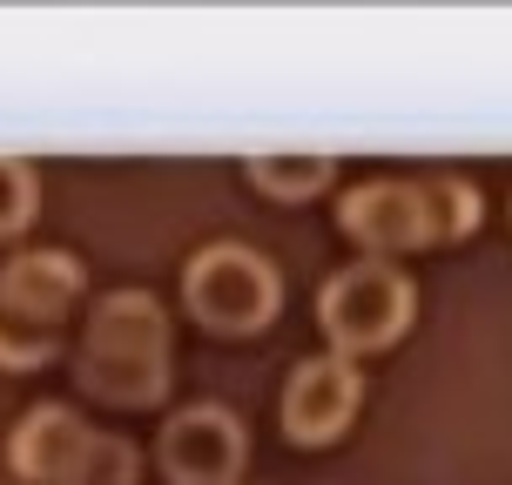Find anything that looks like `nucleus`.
<instances>
[{
  "instance_id": "5",
  "label": "nucleus",
  "mask_w": 512,
  "mask_h": 485,
  "mask_svg": "<svg viewBox=\"0 0 512 485\" xmlns=\"http://www.w3.org/2000/svg\"><path fill=\"white\" fill-rule=\"evenodd\" d=\"M337 230L351 236L371 263H398V256H418L445 243L438 236V203L432 182H405V176H378L358 182L337 196Z\"/></svg>"
},
{
  "instance_id": "2",
  "label": "nucleus",
  "mask_w": 512,
  "mask_h": 485,
  "mask_svg": "<svg viewBox=\"0 0 512 485\" xmlns=\"http://www.w3.org/2000/svg\"><path fill=\"white\" fill-rule=\"evenodd\" d=\"M182 304L209 337H256L277 324L283 310V277L277 263L250 243H209L182 270Z\"/></svg>"
},
{
  "instance_id": "10",
  "label": "nucleus",
  "mask_w": 512,
  "mask_h": 485,
  "mask_svg": "<svg viewBox=\"0 0 512 485\" xmlns=\"http://www.w3.org/2000/svg\"><path fill=\"white\" fill-rule=\"evenodd\" d=\"M432 203H438V236H445V243H465V236H479V223H486V196L459 176H438Z\"/></svg>"
},
{
  "instance_id": "7",
  "label": "nucleus",
  "mask_w": 512,
  "mask_h": 485,
  "mask_svg": "<svg viewBox=\"0 0 512 485\" xmlns=\"http://www.w3.org/2000/svg\"><path fill=\"white\" fill-rule=\"evenodd\" d=\"M364 411V364L337 358H304L283 384V438L290 445H337Z\"/></svg>"
},
{
  "instance_id": "8",
  "label": "nucleus",
  "mask_w": 512,
  "mask_h": 485,
  "mask_svg": "<svg viewBox=\"0 0 512 485\" xmlns=\"http://www.w3.org/2000/svg\"><path fill=\"white\" fill-rule=\"evenodd\" d=\"M88 452H95V432H88L68 405H34L21 425H14V445H7L14 472L34 479V485H81Z\"/></svg>"
},
{
  "instance_id": "12",
  "label": "nucleus",
  "mask_w": 512,
  "mask_h": 485,
  "mask_svg": "<svg viewBox=\"0 0 512 485\" xmlns=\"http://www.w3.org/2000/svg\"><path fill=\"white\" fill-rule=\"evenodd\" d=\"M81 485H135V445L95 432V452H88V472H81Z\"/></svg>"
},
{
  "instance_id": "6",
  "label": "nucleus",
  "mask_w": 512,
  "mask_h": 485,
  "mask_svg": "<svg viewBox=\"0 0 512 485\" xmlns=\"http://www.w3.org/2000/svg\"><path fill=\"white\" fill-rule=\"evenodd\" d=\"M155 465L169 485H243V465H250V438H243V418L223 405H182L162 438H155Z\"/></svg>"
},
{
  "instance_id": "4",
  "label": "nucleus",
  "mask_w": 512,
  "mask_h": 485,
  "mask_svg": "<svg viewBox=\"0 0 512 485\" xmlns=\"http://www.w3.org/2000/svg\"><path fill=\"white\" fill-rule=\"evenodd\" d=\"M411 317H418V283L398 263H371V256L337 270L317 297V324L331 337V351L351 364L371 358V351H391L411 331Z\"/></svg>"
},
{
  "instance_id": "11",
  "label": "nucleus",
  "mask_w": 512,
  "mask_h": 485,
  "mask_svg": "<svg viewBox=\"0 0 512 485\" xmlns=\"http://www.w3.org/2000/svg\"><path fill=\"white\" fill-rule=\"evenodd\" d=\"M34 169L27 162H14V155H0V236L27 230V216H34Z\"/></svg>"
},
{
  "instance_id": "3",
  "label": "nucleus",
  "mask_w": 512,
  "mask_h": 485,
  "mask_svg": "<svg viewBox=\"0 0 512 485\" xmlns=\"http://www.w3.org/2000/svg\"><path fill=\"white\" fill-rule=\"evenodd\" d=\"M81 297V263L68 250H27L0 270V371H34L61 351L54 324Z\"/></svg>"
},
{
  "instance_id": "9",
  "label": "nucleus",
  "mask_w": 512,
  "mask_h": 485,
  "mask_svg": "<svg viewBox=\"0 0 512 485\" xmlns=\"http://www.w3.org/2000/svg\"><path fill=\"white\" fill-rule=\"evenodd\" d=\"M243 176H250L256 196L310 203V196H324V189L337 182V162H331V155H250V162H243Z\"/></svg>"
},
{
  "instance_id": "1",
  "label": "nucleus",
  "mask_w": 512,
  "mask_h": 485,
  "mask_svg": "<svg viewBox=\"0 0 512 485\" xmlns=\"http://www.w3.org/2000/svg\"><path fill=\"white\" fill-rule=\"evenodd\" d=\"M81 384L115 411H142L169 391V317L149 290H108L81 331Z\"/></svg>"
}]
</instances>
